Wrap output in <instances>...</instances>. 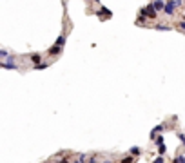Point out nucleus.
Returning <instances> with one entry per match:
<instances>
[{
  "mask_svg": "<svg viewBox=\"0 0 185 163\" xmlns=\"http://www.w3.org/2000/svg\"><path fill=\"white\" fill-rule=\"evenodd\" d=\"M180 27H181V29L185 31V20H183V22H180Z\"/></svg>",
  "mask_w": 185,
  "mask_h": 163,
  "instance_id": "obj_17",
  "label": "nucleus"
},
{
  "mask_svg": "<svg viewBox=\"0 0 185 163\" xmlns=\"http://www.w3.org/2000/svg\"><path fill=\"white\" fill-rule=\"evenodd\" d=\"M165 150H167V149H165V145H163V143L158 145V152H160V156H161V154H165Z\"/></svg>",
  "mask_w": 185,
  "mask_h": 163,
  "instance_id": "obj_9",
  "label": "nucleus"
},
{
  "mask_svg": "<svg viewBox=\"0 0 185 163\" xmlns=\"http://www.w3.org/2000/svg\"><path fill=\"white\" fill-rule=\"evenodd\" d=\"M161 130H163V125H158V127H154V129H152V132H151V138L154 140V138H156V132H161Z\"/></svg>",
  "mask_w": 185,
  "mask_h": 163,
  "instance_id": "obj_5",
  "label": "nucleus"
},
{
  "mask_svg": "<svg viewBox=\"0 0 185 163\" xmlns=\"http://www.w3.org/2000/svg\"><path fill=\"white\" fill-rule=\"evenodd\" d=\"M31 60L38 65V63H40V54H31Z\"/></svg>",
  "mask_w": 185,
  "mask_h": 163,
  "instance_id": "obj_7",
  "label": "nucleus"
},
{
  "mask_svg": "<svg viewBox=\"0 0 185 163\" xmlns=\"http://www.w3.org/2000/svg\"><path fill=\"white\" fill-rule=\"evenodd\" d=\"M60 49H62V46H58V43H54V46L49 49V54H58V53H60Z\"/></svg>",
  "mask_w": 185,
  "mask_h": 163,
  "instance_id": "obj_4",
  "label": "nucleus"
},
{
  "mask_svg": "<svg viewBox=\"0 0 185 163\" xmlns=\"http://www.w3.org/2000/svg\"><path fill=\"white\" fill-rule=\"evenodd\" d=\"M131 154H133V156H138V154H140V149H138V147H133V149H131Z\"/></svg>",
  "mask_w": 185,
  "mask_h": 163,
  "instance_id": "obj_10",
  "label": "nucleus"
},
{
  "mask_svg": "<svg viewBox=\"0 0 185 163\" xmlns=\"http://www.w3.org/2000/svg\"><path fill=\"white\" fill-rule=\"evenodd\" d=\"M178 161H180V163H185V158H183V156H178Z\"/></svg>",
  "mask_w": 185,
  "mask_h": 163,
  "instance_id": "obj_16",
  "label": "nucleus"
},
{
  "mask_svg": "<svg viewBox=\"0 0 185 163\" xmlns=\"http://www.w3.org/2000/svg\"><path fill=\"white\" fill-rule=\"evenodd\" d=\"M183 20H185V16H183Z\"/></svg>",
  "mask_w": 185,
  "mask_h": 163,
  "instance_id": "obj_20",
  "label": "nucleus"
},
{
  "mask_svg": "<svg viewBox=\"0 0 185 163\" xmlns=\"http://www.w3.org/2000/svg\"><path fill=\"white\" fill-rule=\"evenodd\" d=\"M56 43H58V46H64V43H65V35H60L58 40H56Z\"/></svg>",
  "mask_w": 185,
  "mask_h": 163,
  "instance_id": "obj_8",
  "label": "nucleus"
},
{
  "mask_svg": "<svg viewBox=\"0 0 185 163\" xmlns=\"http://www.w3.org/2000/svg\"><path fill=\"white\" fill-rule=\"evenodd\" d=\"M154 141H156V145H161V143H163V136H156Z\"/></svg>",
  "mask_w": 185,
  "mask_h": 163,
  "instance_id": "obj_11",
  "label": "nucleus"
},
{
  "mask_svg": "<svg viewBox=\"0 0 185 163\" xmlns=\"http://www.w3.org/2000/svg\"><path fill=\"white\" fill-rule=\"evenodd\" d=\"M102 163H113V161H102Z\"/></svg>",
  "mask_w": 185,
  "mask_h": 163,
  "instance_id": "obj_18",
  "label": "nucleus"
},
{
  "mask_svg": "<svg viewBox=\"0 0 185 163\" xmlns=\"http://www.w3.org/2000/svg\"><path fill=\"white\" fill-rule=\"evenodd\" d=\"M122 163H133V158H125V159H122Z\"/></svg>",
  "mask_w": 185,
  "mask_h": 163,
  "instance_id": "obj_13",
  "label": "nucleus"
},
{
  "mask_svg": "<svg viewBox=\"0 0 185 163\" xmlns=\"http://www.w3.org/2000/svg\"><path fill=\"white\" fill-rule=\"evenodd\" d=\"M152 6H154V9H156V11L165 9V2H163V0H154V2H152Z\"/></svg>",
  "mask_w": 185,
  "mask_h": 163,
  "instance_id": "obj_3",
  "label": "nucleus"
},
{
  "mask_svg": "<svg viewBox=\"0 0 185 163\" xmlns=\"http://www.w3.org/2000/svg\"><path fill=\"white\" fill-rule=\"evenodd\" d=\"M178 138H180V140L183 141V143H185V134H178Z\"/></svg>",
  "mask_w": 185,
  "mask_h": 163,
  "instance_id": "obj_15",
  "label": "nucleus"
},
{
  "mask_svg": "<svg viewBox=\"0 0 185 163\" xmlns=\"http://www.w3.org/2000/svg\"><path fill=\"white\" fill-rule=\"evenodd\" d=\"M178 6H180V0H171V2L165 4V9H163V11H165L167 15H172V13H174V9H176Z\"/></svg>",
  "mask_w": 185,
  "mask_h": 163,
  "instance_id": "obj_1",
  "label": "nucleus"
},
{
  "mask_svg": "<svg viewBox=\"0 0 185 163\" xmlns=\"http://www.w3.org/2000/svg\"><path fill=\"white\" fill-rule=\"evenodd\" d=\"M183 2H185V0H183Z\"/></svg>",
  "mask_w": 185,
  "mask_h": 163,
  "instance_id": "obj_21",
  "label": "nucleus"
},
{
  "mask_svg": "<svg viewBox=\"0 0 185 163\" xmlns=\"http://www.w3.org/2000/svg\"><path fill=\"white\" fill-rule=\"evenodd\" d=\"M44 163H49V161H44Z\"/></svg>",
  "mask_w": 185,
  "mask_h": 163,
  "instance_id": "obj_19",
  "label": "nucleus"
},
{
  "mask_svg": "<svg viewBox=\"0 0 185 163\" xmlns=\"http://www.w3.org/2000/svg\"><path fill=\"white\" fill-rule=\"evenodd\" d=\"M141 13H144L145 16H151V18H156V9H154V6H145L144 9H141Z\"/></svg>",
  "mask_w": 185,
  "mask_h": 163,
  "instance_id": "obj_2",
  "label": "nucleus"
},
{
  "mask_svg": "<svg viewBox=\"0 0 185 163\" xmlns=\"http://www.w3.org/2000/svg\"><path fill=\"white\" fill-rule=\"evenodd\" d=\"M2 67H4V69H16V65H13L11 62H4V63H2Z\"/></svg>",
  "mask_w": 185,
  "mask_h": 163,
  "instance_id": "obj_6",
  "label": "nucleus"
},
{
  "mask_svg": "<svg viewBox=\"0 0 185 163\" xmlns=\"http://www.w3.org/2000/svg\"><path fill=\"white\" fill-rule=\"evenodd\" d=\"M156 29H160V31H167L169 27H167V26H156Z\"/></svg>",
  "mask_w": 185,
  "mask_h": 163,
  "instance_id": "obj_12",
  "label": "nucleus"
},
{
  "mask_svg": "<svg viewBox=\"0 0 185 163\" xmlns=\"http://www.w3.org/2000/svg\"><path fill=\"white\" fill-rule=\"evenodd\" d=\"M152 163H163V158L160 156V158H156V159H154V161H152Z\"/></svg>",
  "mask_w": 185,
  "mask_h": 163,
  "instance_id": "obj_14",
  "label": "nucleus"
}]
</instances>
